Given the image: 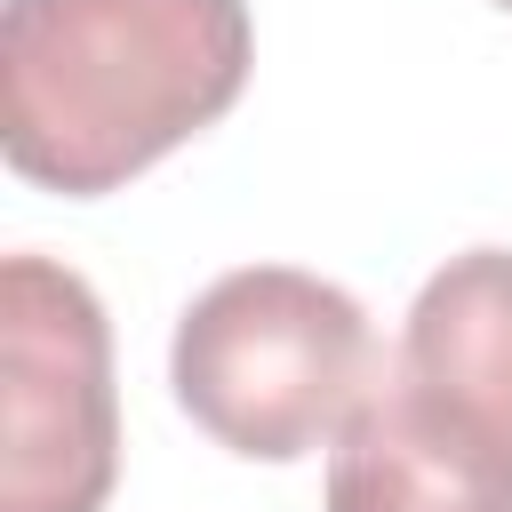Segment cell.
Listing matches in <instances>:
<instances>
[{
    "label": "cell",
    "instance_id": "277c9868",
    "mask_svg": "<svg viewBox=\"0 0 512 512\" xmlns=\"http://www.w3.org/2000/svg\"><path fill=\"white\" fill-rule=\"evenodd\" d=\"M328 512H512V456L456 432L384 360L328 448Z\"/></svg>",
    "mask_w": 512,
    "mask_h": 512
},
{
    "label": "cell",
    "instance_id": "5b68a950",
    "mask_svg": "<svg viewBox=\"0 0 512 512\" xmlns=\"http://www.w3.org/2000/svg\"><path fill=\"white\" fill-rule=\"evenodd\" d=\"M392 368L472 440L512 456V248L448 256L400 328Z\"/></svg>",
    "mask_w": 512,
    "mask_h": 512
},
{
    "label": "cell",
    "instance_id": "3957f363",
    "mask_svg": "<svg viewBox=\"0 0 512 512\" xmlns=\"http://www.w3.org/2000/svg\"><path fill=\"white\" fill-rule=\"evenodd\" d=\"M0 512H104L120 480L112 328L56 256L0 264Z\"/></svg>",
    "mask_w": 512,
    "mask_h": 512
},
{
    "label": "cell",
    "instance_id": "6da1fadb",
    "mask_svg": "<svg viewBox=\"0 0 512 512\" xmlns=\"http://www.w3.org/2000/svg\"><path fill=\"white\" fill-rule=\"evenodd\" d=\"M248 0H8L0 152L24 184L104 200L248 88Z\"/></svg>",
    "mask_w": 512,
    "mask_h": 512
},
{
    "label": "cell",
    "instance_id": "8992f818",
    "mask_svg": "<svg viewBox=\"0 0 512 512\" xmlns=\"http://www.w3.org/2000/svg\"><path fill=\"white\" fill-rule=\"evenodd\" d=\"M496 8H512V0H496Z\"/></svg>",
    "mask_w": 512,
    "mask_h": 512
},
{
    "label": "cell",
    "instance_id": "7a4b0ae2",
    "mask_svg": "<svg viewBox=\"0 0 512 512\" xmlns=\"http://www.w3.org/2000/svg\"><path fill=\"white\" fill-rule=\"evenodd\" d=\"M376 368L384 360L360 296L296 264H240L208 280L168 344L184 416L248 464H296L336 440Z\"/></svg>",
    "mask_w": 512,
    "mask_h": 512
}]
</instances>
